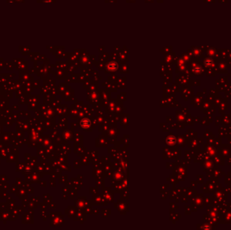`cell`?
<instances>
[{"mask_svg":"<svg viewBox=\"0 0 231 230\" xmlns=\"http://www.w3.org/2000/svg\"><path fill=\"white\" fill-rule=\"evenodd\" d=\"M80 125H81V126L83 128H88L90 126V125H91V122H90L89 119L85 118V119H83L81 121Z\"/></svg>","mask_w":231,"mask_h":230,"instance_id":"6da1fadb","label":"cell"}]
</instances>
